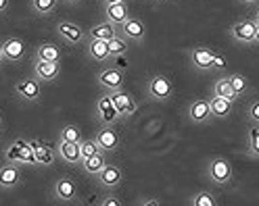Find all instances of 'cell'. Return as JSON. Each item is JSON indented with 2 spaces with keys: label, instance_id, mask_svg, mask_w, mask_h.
<instances>
[{
  "label": "cell",
  "instance_id": "4",
  "mask_svg": "<svg viewBox=\"0 0 259 206\" xmlns=\"http://www.w3.org/2000/svg\"><path fill=\"white\" fill-rule=\"evenodd\" d=\"M0 44H3V52H5L7 62H13V65H19L27 54V46L21 36H9Z\"/></svg>",
  "mask_w": 259,
  "mask_h": 206
},
{
  "label": "cell",
  "instance_id": "17",
  "mask_svg": "<svg viewBox=\"0 0 259 206\" xmlns=\"http://www.w3.org/2000/svg\"><path fill=\"white\" fill-rule=\"evenodd\" d=\"M230 36L240 42V44H251L253 46V40H255V21L253 19H242V21H236L232 27H230Z\"/></svg>",
  "mask_w": 259,
  "mask_h": 206
},
{
  "label": "cell",
  "instance_id": "37",
  "mask_svg": "<svg viewBox=\"0 0 259 206\" xmlns=\"http://www.w3.org/2000/svg\"><path fill=\"white\" fill-rule=\"evenodd\" d=\"M138 204H140V206H159L161 202H159V200H155V198H149V200H140Z\"/></svg>",
  "mask_w": 259,
  "mask_h": 206
},
{
  "label": "cell",
  "instance_id": "27",
  "mask_svg": "<svg viewBox=\"0 0 259 206\" xmlns=\"http://www.w3.org/2000/svg\"><path fill=\"white\" fill-rule=\"evenodd\" d=\"M247 152L251 158H259V125H253L247 129Z\"/></svg>",
  "mask_w": 259,
  "mask_h": 206
},
{
  "label": "cell",
  "instance_id": "39",
  "mask_svg": "<svg viewBox=\"0 0 259 206\" xmlns=\"http://www.w3.org/2000/svg\"><path fill=\"white\" fill-rule=\"evenodd\" d=\"M240 5H245V7H257L259 5V0H238Z\"/></svg>",
  "mask_w": 259,
  "mask_h": 206
},
{
  "label": "cell",
  "instance_id": "25",
  "mask_svg": "<svg viewBox=\"0 0 259 206\" xmlns=\"http://www.w3.org/2000/svg\"><path fill=\"white\" fill-rule=\"evenodd\" d=\"M211 92H213V96H222V98H228V100H236L238 96L234 94V90H232V86H230V77L226 75V77H220V79H215L213 82V88H211Z\"/></svg>",
  "mask_w": 259,
  "mask_h": 206
},
{
  "label": "cell",
  "instance_id": "43",
  "mask_svg": "<svg viewBox=\"0 0 259 206\" xmlns=\"http://www.w3.org/2000/svg\"><path fill=\"white\" fill-rule=\"evenodd\" d=\"M115 3H125V0H105V5H115Z\"/></svg>",
  "mask_w": 259,
  "mask_h": 206
},
{
  "label": "cell",
  "instance_id": "5",
  "mask_svg": "<svg viewBox=\"0 0 259 206\" xmlns=\"http://www.w3.org/2000/svg\"><path fill=\"white\" fill-rule=\"evenodd\" d=\"M94 179H96V183H99L103 189H107V192H113V189H117V187L121 185V181H123V171H121L119 165H109V163H107Z\"/></svg>",
  "mask_w": 259,
  "mask_h": 206
},
{
  "label": "cell",
  "instance_id": "45",
  "mask_svg": "<svg viewBox=\"0 0 259 206\" xmlns=\"http://www.w3.org/2000/svg\"><path fill=\"white\" fill-rule=\"evenodd\" d=\"M3 127H5V119H3V115H0V131H3Z\"/></svg>",
  "mask_w": 259,
  "mask_h": 206
},
{
  "label": "cell",
  "instance_id": "23",
  "mask_svg": "<svg viewBox=\"0 0 259 206\" xmlns=\"http://www.w3.org/2000/svg\"><path fill=\"white\" fill-rule=\"evenodd\" d=\"M209 104H211V115L215 119H224V117H228L232 113V108H234V102L228 100V98H222V96H213V98H209Z\"/></svg>",
  "mask_w": 259,
  "mask_h": 206
},
{
  "label": "cell",
  "instance_id": "28",
  "mask_svg": "<svg viewBox=\"0 0 259 206\" xmlns=\"http://www.w3.org/2000/svg\"><path fill=\"white\" fill-rule=\"evenodd\" d=\"M36 152V165L40 167H51L55 163V150L51 146H46V144H40L34 148Z\"/></svg>",
  "mask_w": 259,
  "mask_h": 206
},
{
  "label": "cell",
  "instance_id": "8",
  "mask_svg": "<svg viewBox=\"0 0 259 206\" xmlns=\"http://www.w3.org/2000/svg\"><path fill=\"white\" fill-rule=\"evenodd\" d=\"M188 60H190V65L201 73L213 71V50L207 48V46H192L188 50Z\"/></svg>",
  "mask_w": 259,
  "mask_h": 206
},
{
  "label": "cell",
  "instance_id": "44",
  "mask_svg": "<svg viewBox=\"0 0 259 206\" xmlns=\"http://www.w3.org/2000/svg\"><path fill=\"white\" fill-rule=\"evenodd\" d=\"M61 3H67V5H75V3H82V0H61Z\"/></svg>",
  "mask_w": 259,
  "mask_h": 206
},
{
  "label": "cell",
  "instance_id": "7",
  "mask_svg": "<svg viewBox=\"0 0 259 206\" xmlns=\"http://www.w3.org/2000/svg\"><path fill=\"white\" fill-rule=\"evenodd\" d=\"M96 82H99V86L105 90V92H117L123 88L125 84V75L121 69H115V67H105L99 71V75H96Z\"/></svg>",
  "mask_w": 259,
  "mask_h": 206
},
{
  "label": "cell",
  "instance_id": "24",
  "mask_svg": "<svg viewBox=\"0 0 259 206\" xmlns=\"http://www.w3.org/2000/svg\"><path fill=\"white\" fill-rule=\"evenodd\" d=\"M40 60H61V48L53 42H40L36 46V56Z\"/></svg>",
  "mask_w": 259,
  "mask_h": 206
},
{
  "label": "cell",
  "instance_id": "10",
  "mask_svg": "<svg viewBox=\"0 0 259 206\" xmlns=\"http://www.w3.org/2000/svg\"><path fill=\"white\" fill-rule=\"evenodd\" d=\"M34 75L42 84H53L61 75V60H40L34 58Z\"/></svg>",
  "mask_w": 259,
  "mask_h": 206
},
{
  "label": "cell",
  "instance_id": "19",
  "mask_svg": "<svg viewBox=\"0 0 259 206\" xmlns=\"http://www.w3.org/2000/svg\"><path fill=\"white\" fill-rule=\"evenodd\" d=\"M57 154L67 165H79V163H82V150H79L77 142H59Z\"/></svg>",
  "mask_w": 259,
  "mask_h": 206
},
{
  "label": "cell",
  "instance_id": "13",
  "mask_svg": "<svg viewBox=\"0 0 259 206\" xmlns=\"http://www.w3.org/2000/svg\"><path fill=\"white\" fill-rule=\"evenodd\" d=\"M119 36H123L127 42H144V38H147V27H144L142 19L130 15L119 25Z\"/></svg>",
  "mask_w": 259,
  "mask_h": 206
},
{
  "label": "cell",
  "instance_id": "26",
  "mask_svg": "<svg viewBox=\"0 0 259 206\" xmlns=\"http://www.w3.org/2000/svg\"><path fill=\"white\" fill-rule=\"evenodd\" d=\"M61 0H31V11H34L38 17H48V15H53L57 11Z\"/></svg>",
  "mask_w": 259,
  "mask_h": 206
},
{
  "label": "cell",
  "instance_id": "1",
  "mask_svg": "<svg viewBox=\"0 0 259 206\" xmlns=\"http://www.w3.org/2000/svg\"><path fill=\"white\" fill-rule=\"evenodd\" d=\"M207 179L215 183V185H226V183H230L232 177H234V171H232V165L228 158H224V156H215L211 158V161L207 163Z\"/></svg>",
  "mask_w": 259,
  "mask_h": 206
},
{
  "label": "cell",
  "instance_id": "18",
  "mask_svg": "<svg viewBox=\"0 0 259 206\" xmlns=\"http://www.w3.org/2000/svg\"><path fill=\"white\" fill-rule=\"evenodd\" d=\"M86 54H88V58L94 60V62H107V60L111 58L109 42H107V40L88 38V40H86Z\"/></svg>",
  "mask_w": 259,
  "mask_h": 206
},
{
  "label": "cell",
  "instance_id": "12",
  "mask_svg": "<svg viewBox=\"0 0 259 206\" xmlns=\"http://www.w3.org/2000/svg\"><path fill=\"white\" fill-rule=\"evenodd\" d=\"M55 29H57V34L67 42L69 46H75V44H79V42H84V40H88V34H86V29H82L77 23H73V21H59L57 25H55Z\"/></svg>",
  "mask_w": 259,
  "mask_h": 206
},
{
  "label": "cell",
  "instance_id": "32",
  "mask_svg": "<svg viewBox=\"0 0 259 206\" xmlns=\"http://www.w3.org/2000/svg\"><path fill=\"white\" fill-rule=\"evenodd\" d=\"M190 204L192 206H218V200L213 198L211 192H199V194L192 196Z\"/></svg>",
  "mask_w": 259,
  "mask_h": 206
},
{
  "label": "cell",
  "instance_id": "36",
  "mask_svg": "<svg viewBox=\"0 0 259 206\" xmlns=\"http://www.w3.org/2000/svg\"><path fill=\"white\" fill-rule=\"evenodd\" d=\"M99 204H101V206H121V200H119L115 194H107Z\"/></svg>",
  "mask_w": 259,
  "mask_h": 206
},
{
  "label": "cell",
  "instance_id": "20",
  "mask_svg": "<svg viewBox=\"0 0 259 206\" xmlns=\"http://www.w3.org/2000/svg\"><path fill=\"white\" fill-rule=\"evenodd\" d=\"M88 38H94V40H111V38H115L117 34H119V27L117 25H113L111 21H101V23H96V25H92L88 31Z\"/></svg>",
  "mask_w": 259,
  "mask_h": 206
},
{
  "label": "cell",
  "instance_id": "21",
  "mask_svg": "<svg viewBox=\"0 0 259 206\" xmlns=\"http://www.w3.org/2000/svg\"><path fill=\"white\" fill-rule=\"evenodd\" d=\"M130 17L127 3H115V5H105V19L111 21L113 25H121Z\"/></svg>",
  "mask_w": 259,
  "mask_h": 206
},
{
  "label": "cell",
  "instance_id": "33",
  "mask_svg": "<svg viewBox=\"0 0 259 206\" xmlns=\"http://www.w3.org/2000/svg\"><path fill=\"white\" fill-rule=\"evenodd\" d=\"M79 150H82V161H84V158L96 154L101 148H99V144H96V140L92 138V140H82V142H79Z\"/></svg>",
  "mask_w": 259,
  "mask_h": 206
},
{
  "label": "cell",
  "instance_id": "30",
  "mask_svg": "<svg viewBox=\"0 0 259 206\" xmlns=\"http://www.w3.org/2000/svg\"><path fill=\"white\" fill-rule=\"evenodd\" d=\"M59 142H77V144H79V142H82V131H79L77 125L69 123V125H65V127L61 129Z\"/></svg>",
  "mask_w": 259,
  "mask_h": 206
},
{
  "label": "cell",
  "instance_id": "38",
  "mask_svg": "<svg viewBox=\"0 0 259 206\" xmlns=\"http://www.w3.org/2000/svg\"><path fill=\"white\" fill-rule=\"evenodd\" d=\"M11 7V0H0V15H5Z\"/></svg>",
  "mask_w": 259,
  "mask_h": 206
},
{
  "label": "cell",
  "instance_id": "11",
  "mask_svg": "<svg viewBox=\"0 0 259 206\" xmlns=\"http://www.w3.org/2000/svg\"><path fill=\"white\" fill-rule=\"evenodd\" d=\"M186 117L190 123L194 125H203L207 121H211L213 115H211V104H209L207 98H197V100H192L186 108Z\"/></svg>",
  "mask_w": 259,
  "mask_h": 206
},
{
  "label": "cell",
  "instance_id": "41",
  "mask_svg": "<svg viewBox=\"0 0 259 206\" xmlns=\"http://www.w3.org/2000/svg\"><path fill=\"white\" fill-rule=\"evenodd\" d=\"M7 62V58H5V52H3V44H0V67H3Z\"/></svg>",
  "mask_w": 259,
  "mask_h": 206
},
{
  "label": "cell",
  "instance_id": "42",
  "mask_svg": "<svg viewBox=\"0 0 259 206\" xmlns=\"http://www.w3.org/2000/svg\"><path fill=\"white\" fill-rule=\"evenodd\" d=\"M253 44H259V23H255V40Z\"/></svg>",
  "mask_w": 259,
  "mask_h": 206
},
{
  "label": "cell",
  "instance_id": "34",
  "mask_svg": "<svg viewBox=\"0 0 259 206\" xmlns=\"http://www.w3.org/2000/svg\"><path fill=\"white\" fill-rule=\"evenodd\" d=\"M247 119H249V123L259 125V98L249 102V106H247Z\"/></svg>",
  "mask_w": 259,
  "mask_h": 206
},
{
  "label": "cell",
  "instance_id": "6",
  "mask_svg": "<svg viewBox=\"0 0 259 206\" xmlns=\"http://www.w3.org/2000/svg\"><path fill=\"white\" fill-rule=\"evenodd\" d=\"M96 115H99L101 125H115V121H119V113L113 102L111 92H105L101 98H96Z\"/></svg>",
  "mask_w": 259,
  "mask_h": 206
},
{
  "label": "cell",
  "instance_id": "29",
  "mask_svg": "<svg viewBox=\"0 0 259 206\" xmlns=\"http://www.w3.org/2000/svg\"><path fill=\"white\" fill-rule=\"evenodd\" d=\"M127 48H130V46H127V40H125L123 36H119V34H117L115 38H111V40H109V52H111L113 58L125 54Z\"/></svg>",
  "mask_w": 259,
  "mask_h": 206
},
{
  "label": "cell",
  "instance_id": "2",
  "mask_svg": "<svg viewBox=\"0 0 259 206\" xmlns=\"http://www.w3.org/2000/svg\"><path fill=\"white\" fill-rule=\"evenodd\" d=\"M147 94H149V98H153V100L165 102V100H169L174 96V84L165 75H153L147 82Z\"/></svg>",
  "mask_w": 259,
  "mask_h": 206
},
{
  "label": "cell",
  "instance_id": "16",
  "mask_svg": "<svg viewBox=\"0 0 259 206\" xmlns=\"http://www.w3.org/2000/svg\"><path fill=\"white\" fill-rule=\"evenodd\" d=\"M77 183L71 177H59L53 185V196L61 202H73L77 198Z\"/></svg>",
  "mask_w": 259,
  "mask_h": 206
},
{
  "label": "cell",
  "instance_id": "3",
  "mask_svg": "<svg viewBox=\"0 0 259 206\" xmlns=\"http://www.w3.org/2000/svg\"><path fill=\"white\" fill-rule=\"evenodd\" d=\"M15 94L25 102H38L40 96H42V82L36 75L19 79V82L15 84Z\"/></svg>",
  "mask_w": 259,
  "mask_h": 206
},
{
  "label": "cell",
  "instance_id": "14",
  "mask_svg": "<svg viewBox=\"0 0 259 206\" xmlns=\"http://www.w3.org/2000/svg\"><path fill=\"white\" fill-rule=\"evenodd\" d=\"M111 96H113V102H115V108H117V113H119V119H130L132 115H136L138 104H136L134 96L130 92H125L121 88L117 92H111Z\"/></svg>",
  "mask_w": 259,
  "mask_h": 206
},
{
  "label": "cell",
  "instance_id": "15",
  "mask_svg": "<svg viewBox=\"0 0 259 206\" xmlns=\"http://www.w3.org/2000/svg\"><path fill=\"white\" fill-rule=\"evenodd\" d=\"M21 183V169L17 163L7 161V165H0V189L11 192Z\"/></svg>",
  "mask_w": 259,
  "mask_h": 206
},
{
  "label": "cell",
  "instance_id": "9",
  "mask_svg": "<svg viewBox=\"0 0 259 206\" xmlns=\"http://www.w3.org/2000/svg\"><path fill=\"white\" fill-rule=\"evenodd\" d=\"M96 144H99V148L107 154L111 152H117L119 146H121V138H119V131L113 127V125H103V127L96 131Z\"/></svg>",
  "mask_w": 259,
  "mask_h": 206
},
{
  "label": "cell",
  "instance_id": "40",
  "mask_svg": "<svg viewBox=\"0 0 259 206\" xmlns=\"http://www.w3.org/2000/svg\"><path fill=\"white\" fill-rule=\"evenodd\" d=\"M251 19H253L255 23H259V5L255 7V11H253V17H251Z\"/></svg>",
  "mask_w": 259,
  "mask_h": 206
},
{
  "label": "cell",
  "instance_id": "35",
  "mask_svg": "<svg viewBox=\"0 0 259 206\" xmlns=\"http://www.w3.org/2000/svg\"><path fill=\"white\" fill-rule=\"evenodd\" d=\"M226 65H228V60H226V54L213 50V71H224Z\"/></svg>",
  "mask_w": 259,
  "mask_h": 206
},
{
  "label": "cell",
  "instance_id": "31",
  "mask_svg": "<svg viewBox=\"0 0 259 206\" xmlns=\"http://www.w3.org/2000/svg\"><path fill=\"white\" fill-rule=\"evenodd\" d=\"M228 77H230V86H232V90H234L236 96H242V94H247L249 82H247L245 75H242V73H232V75H228Z\"/></svg>",
  "mask_w": 259,
  "mask_h": 206
},
{
  "label": "cell",
  "instance_id": "22",
  "mask_svg": "<svg viewBox=\"0 0 259 206\" xmlns=\"http://www.w3.org/2000/svg\"><path fill=\"white\" fill-rule=\"evenodd\" d=\"M82 169H84V173L86 175H90V177H96L101 173V169L107 165V152H103V150H99L96 154H92V156H88V158H84L82 163Z\"/></svg>",
  "mask_w": 259,
  "mask_h": 206
}]
</instances>
